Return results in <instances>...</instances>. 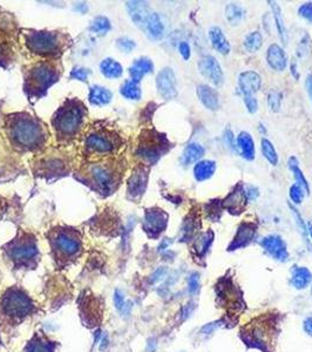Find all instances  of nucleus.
<instances>
[{"instance_id": "dca6fc26", "label": "nucleus", "mask_w": 312, "mask_h": 352, "mask_svg": "<svg viewBox=\"0 0 312 352\" xmlns=\"http://www.w3.org/2000/svg\"><path fill=\"white\" fill-rule=\"evenodd\" d=\"M38 254L36 243L31 240H24L13 245L11 249V257L19 263L31 261Z\"/></svg>"}, {"instance_id": "4be33fe9", "label": "nucleus", "mask_w": 312, "mask_h": 352, "mask_svg": "<svg viewBox=\"0 0 312 352\" xmlns=\"http://www.w3.org/2000/svg\"><path fill=\"white\" fill-rule=\"evenodd\" d=\"M197 97L205 108L210 109V111H216L218 108V93L208 85H200L197 87Z\"/></svg>"}, {"instance_id": "79ce46f5", "label": "nucleus", "mask_w": 312, "mask_h": 352, "mask_svg": "<svg viewBox=\"0 0 312 352\" xmlns=\"http://www.w3.org/2000/svg\"><path fill=\"white\" fill-rule=\"evenodd\" d=\"M26 352H52V347H51L50 344L36 340L30 343L26 348Z\"/></svg>"}, {"instance_id": "9d476101", "label": "nucleus", "mask_w": 312, "mask_h": 352, "mask_svg": "<svg viewBox=\"0 0 312 352\" xmlns=\"http://www.w3.org/2000/svg\"><path fill=\"white\" fill-rule=\"evenodd\" d=\"M260 245L276 261L286 262L287 258H289V252H287L285 242L278 235L265 236L260 241Z\"/></svg>"}, {"instance_id": "393cba45", "label": "nucleus", "mask_w": 312, "mask_h": 352, "mask_svg": "<svg viewBox=\"0 0 312 352\" xmlns=\"http://www.w3.org/2000/svg\"><path fill=\"white\" fill-rule=\"evenodd\" d=\"M312 283V273L305 266H297L292 270L291 284L298 290L307 288Z\"/></svg>"}, {"instance_id": "a878e982", "label": "nucleus", "mask_w": 312, "mask_h": 352, "mask_svg": "<svg viewBox=\"0 0 312 352\" xmlns=\"http://www.w3.org/2000/svg\"><path fill=\"white\" fill-rule=\"evenodd\" d=\"M236 142H237V147L243 158L245 160H252L255 158V143H253V140L249 133H239Z\"/></svg>"}, {"instance_id": "37998d69", "label": "nucleus", "mask_w": 312, "mask_h": 352, "mask_svg": "<svg viewBox=\"0 0 312 352\" xmlns=\"http://www.w3.org/2000/svg\"><path fill=\"white\" fill-rule=\"evenodd\" d=\"M304 190L301 189V187L298 186V184H293V186H291L290 188V199L292 201L293 203L299 204L301 202V200H303L304 197Z\"/></svg>"}, {"instance_id": "e433bc0d", "label": "nucleus", "mask_w": 312, "mask_h": 352, "mask_svg": "<svg viewBox=\"0 0 312 352\" xmlns=\"http://www.w3.org/2000/svg\"><path fill=\"white\" fill-rule=\"evenodd\" d=\"M262 153L267 161H269L271 165L276 166L278 163V155H277V152L275 149V147L269 140L263 139L262 140Z\"/></svg>"}, {"instance_id": "c85d7f7f", "label": "nucleus", "mask_w": 312, "mask_h": 352, "mask_svg": "<svg viewBox=\"0 0 312 352\" xmlns=\"http://www.w3.org/2000/svg\"><path fill=\"white\" fill-rule=\"evenodd\" d=\"M112 100V93L107 88L101 86H93L89 91V101L92 105L104 106Z\"/></svg>"}, {"instance_id": "9b49d317", "label": "nucleus", "mask_w": 312, "mask_h": 352, "mask_svg": "<svg viewBox=\"0 0 312 352\" xmlns=\"http://www.w3.org/2000/svg\"><path fill=\"white\" fill-rule=\"evenodd\" d=\"M156 87L160 95L167 100L176 97V78L171 68H163L156 78Z\"/></svg>"}, {"instance_id": "f8f14e48", "label": "nucleus", "mask_w": 312, "mask_h": 352, "mask_svg": "<svg viewBox=\"0 0 312 352\" xmlns=\"http://www.w3.org/2000/svg\"><path fill=\"white\" fill-rule=\"evenodd\" d=\"M86 146L88 149L99 153H108L114 149V140L111 135L104 132H94L86 139Z\"/></svg>"}, {"instance_id": "412c9836", "label": "nucleus", "mask_w": 312, "mask_h": 352, "mask_svg": "<svg viewBox=\"0 0 312 352\" xmlns=\"http://www.w3.org/2000/svg\"><path fill=\"white\" fill-rule=\"evenodd\" d=\"M147 36L153 40H160L164 36V25L161 17L155 12H152L147 19V22L143 26Z\"/></svg>"}, {"instance_id": "ddd939ff", "label": "nucleus", "mask_w": 312, "mask_h": 352, "mask_svg": "<svg viewBox=\"0 0 312 352\" xmlns=\"http://www.w3.org/2000/svg\"><path fill=\"white\" fill-rule=\"evenodd\" d=\"M148 182V170L145 167H138L134 170L128 181V194L130 197L136 199L145 193Z\"/></svg>"}, {"instance_id": "cd10ccee", "label": "nucleus", "mask_w": 312, "mask_h": 352, "mask_svg": "<svg viewBox=\"0 0 312 352\" xmlns=\"http://www.w3.org/2000/svg\"><path fill=\"white\" fill-rule=\"evenodd\" d=\"M204 155V148L198 143H189L184 149L182 154V163L184 166L191 165V163L196 162Z\"/></svg>"}, {"instance_id": "f3484780", "label": "nucleus", "mask_w": 312, "mask_h": 352, "mask_svg": "<svg viewBox=\"0 0 312 352\" xmlns=\"http://www.w3.org/2000/svg\"><path fill=\"white\" fill-rule=\"evenodd\" d=\"M245 191L242 186H237L230 194L228 195L227 199L223 201V207L231 214H239L244 210L246 206Z\"/></svg>"}, {"instance_id": "b1692460", "label": "nucleus", "mask_w": 312, "mask_h": 352, "mask_svg": "<svg viewBox=\"0 0 312 352\" xmlns=\"http://www.w3.org/2000/svg\"><path fill=\"white\" fill-rule=\"evenodd\" d=\"M209 38H210L211 45L214 49L221 54H228L230 52V44L224 37L222 30L219 27H211L209 31Z\"/></svg>"}, {"instance_id": "72a5a7b5", "label": "nucleus", "mask_w": 312, "mask_h": 352, "mask_svg": "<svg viewBox=\"0 0 312 352\" xmlns=\"http://www.w3.org/2000/svg\"><path fill=\"white\" fill-rule=\"evenodd\" d=\"M289 167H290V169L292 170L293 176H294V179H296V183L298 184V186L301 187V189H303L304 191H306L307 194L310 193L308 183H307L306 179H305V176L303 175V172H301V170L298 168V161H297L296 158H291L289 160Z\"/></svg>"}, {"instance_id": "680f3d73", "label": "nucleus", "mask_w": 312, "mask_h": 352, "mask_svg": "<svg viewBox=\"0 0 312 352\" xmlns=\"http://www.w3.org/2000/svg\"><path fill=\"white\" fill-rule=\"evenodd\" d=\"M306 88H307L308 95H310L311 101H312V74H310L306 78Z\"/></svg>"}, {"instance_id": "2eb2a0df", "label": "nucleus", "mask_w": 312, "mask_h": 352, "mask_svg": "<svg viewBox=\"0 0 312 352\" xmlns=\"http://www.w3.org/2000/svg\"><path fill=\"white\" fill-rule=\"evenodd\" d=\"M256 236V225L252 223H242L237 229L234 240L229 245L228 250H237L244 248L253 241Z\"/></svg>"}, {"instance_id": "0e129e2a", "label": "nucleus", "mask_w": 312, "mask_h": 352, "mask_svg": "<svg viewBox=\"0 0 312 352\" xmlns=\"http://www.w3.org/2000/svg\"><path fill=\"white\" fill-rule=\"evenodd\" d=\"M94 344H97L98 343V340H99V337H100V330H98L97 332L94 333Z\"/></svg>"}, {"instance_id": "5fc2aeb1", "label": "nucleus", "mask_w": 312, "mask_h": 352, "mask_svg": "<svg viewBox=\"0 0 312 352\" xmlns=\"http://www.w3.org/2000/svg\"><path fill=\"white\" fill-rule=\"evenodd\" d=\"M245 191V196H246V199L248 200H256L257 197H258V189H257L256 187H252V186H249V187H246V189L244 190Z\"/></svg>"}, {"instance_id": "09e8293b", "label": "nucleus", "mask_w": 312, "mask_h": 352, "mask_svg": "<svg viewBox=\"0 0 312 352\" xmlns=\"http://www.w3.org/2000/svg\"><path fill=\"white\" fill-rule=\"evenodd\" d=\"M9 53H10L9 44L4 39V37L0 34V64L4 63L5 60H8Z\"/></svg>"}, {"instance_id": "4468645a", "label": "nucleus", "mask_w": 312, "mask_h": 352, "mask_svg": "<svg viewBox=\"0 0 312 352\" xmlns=\"http://www.w3.org/2000/svg\"><path fill=\"white\" fill-rule=\"evenodd\" d=\"M56 247L59 251L63 252L64 255L72 256L75 255L80 250L81 243L79 238L74 234L68 231H61L56 236Z\"/></svg>"}, {"instance_id": "bf43d9fd", "label": "nucleus", "mask_w": 312, "mask_h": 352, "mask_svg": "<svg viewBox=\"0 0 312 352\" xmlns=\"http://www.w3.org/2000/svg\"><path fill=\"white\" fill-rule=\"evenodd\" d=\"M109 345V338H108V333H105L104 337L101 338V343H100V350H106L107 346Z\"/></svg>"}, {"instance_id": "7ed1b4c3", "label": "nucleus", "mask_w": 312, "mask_h": 352, "mask_svg": "<svg viewBox=\"0 0 312 352\" xmlns=\"http://www.w3.org/2000/svg\"><path fill=\"white\" fill-rule=\"evenodd\" d=\"M58 71L53 64L41 63L31 68L25 80V91L31 98H39L56 83Z\"/></svg>"}, {"instance_id": "6e6552de", "label": "nucleus", "mask_w": 312, "mask_h": 352, "mask_svg": "<svg viewBox=\"0 0 312 352\" xmlns=\"http://www.w3.org/2000/svg\"><path fill=\"white\" fill-rule=\"evenodd\" d=\"M89 176L93 181L95 188H98L100 193H111L114 184V174L104 165H94L89 169Z\"/></svg>"}, {"instance_id": "0eeeda50", "label": "nucleus", "mask_w": 312, "mask_h": 352, "mask_svg": "<svg viewBox=\"0 0 312 352\" xmlns=\"http://www.w3.org/2000/svg\"><path fill=\"white\" fill-rule=\"evenodd\" d=\"M168 224V215L163 210L149 209L146 211L145 218H143V229L152 237L160 235Z\"/></svg>"}, {"instance_id": "c9c22d12", "label": "nucleus", "mask_w": 312, "mask_h": 352, "mask_svg": "<svg viewBox=\"0 0 312 352\" xmlns=\"http://www.w3.org/2000/svg\"><path fill=\"white\" fill-rule=\"evenodd\" d=\"M121 94L130 100H139L141 98V90L138 84L134 83L133 80H128L122 85Z\"/></svg>"}, {"instance_id": "f704fd0d", "label": "nucleus", "mask_w": 312, "mask_h": 352, "mask_svg": "<svg viewBox=\"0 0 312 352\" xmlns=\"http://www.w3.org/2000/svg\"><path fill=\"white\" fill-rule=\"evenodd\" d=\"M262 44H263V39H262V36H260V33L258 31H253V32H251L245 37L244 49L248 51V52L253 53L260 49Z\"/></svg>"}, {"instance_id": "3c124183", "label": "nucleus", "mask_w": 312, "mask_h": 352, "mask_svg": "<svg viewBox=\"0 0 312 352\" xmlns=\"http://www.w3.org/2000/svg\"><path fill=\"white\" fill-rule=\"evenodd\" d=\"M244 104L250 113H255L258 109V101L252 95H244Z\"/></svg>"}, {"instance_id": "f03ea898", "label": "nucleus", "mask_w": 312, "mask_h": 352, "mask_svg": "<svg viewBox=\"0 0 312 352\" xmlns=\"http://www.w3.org/2000/svg\"><path fill=\"white\" fill-rule=\"evenodd\" d=\"M85 106L77 100L65 104L53 118V126L59 136H73L84 120Z\"/></svg>"}, {"instance_id": "49530a36", "label": "nucleus", "mask_w": 312, "mask_h": 352, "mask_svg": "<svg viewBox=\"0 0 312 352\" xmlns=\"http://www.w3.org/2000/svg\"><path fill=\"white\" fill-rule=\"evenodd\" d=\"M298 13H299L301 18L307 20L308 23H312V3H306V4L301 5L298 10Z\"/></svg>"}, {"instance_id": "58836bf2", "label": "nucleus", "mask_w": 312, "mask_h": 352, "mask_svg": "<svg viewBox=\"0 0 312 352\" xmlns=\"http://www.w3.org/2000/svg\"><path fill=\"white\" fill-rule=\"evenodd\" d=\"M267 105L272 112H278L282 105V94L278 91H270L267 94Z\"/></svg>"}, {"instance_id": "8fccbe9b", "label": "nucleus", "mask_w": 312, "mask_h": 352, "mask_svg": "<svg viewBox=\"0 0 312 352\" xmlns=\"http://www.w3.org/2000/svg\"><path fill=\"white\" fill-rule=\"evenodd\" d=\"M71 77L74 78V79H77V80L86 81L88 78V71L85 70V68H81V67L74 68V70L71 72Z\"/></svg>"}, {"instance_id": "4c0bfd02", "label": "nucleus", "mask_w": 312, "mask_h": 352, "mask_svg": "<svg viewBox=\"0 0 312 352\" xmlns=\"http://www.w3.org/2000/svg\"><path fill=\"white\" fill-rule=\"evenodd\" d=\"M109 30H111V23L106 17H98L93 20L91 25V31H93L94 33L105 34Z\"/></svg>"}, {"instance_id": "1a4fd4ad", "label": "nucleus", "mask_w": 312, "mask_h": 352, "mask_svg": "<svg viewBox=\"0 0 312 352\" xmlns=\"http://www.w3.org/2000/svg\"><path fill=\"white\" fill-rule=\"evenodd\" d=\"M198 71L203 75L205 79H208L215 86H221L224 80L222 68L219 66L218 61L211 56H205L198 60Z\"/></svg>"}, {"instance_id": "5701e85b", "label": "nucleus", "mask_w": 312, "mask_h": 352, "mask_svg": "<svg viewBox=\"0 0 312 352\" xmlns=\"http://www.w3.org/2000/svg\"><path fill=\"white\" fill-rule=\"evenodd\" d=\"M154 70V65L152 60L148 58H140L134 61L133 66L129 68V74L132 77V80L134 83L139 84L140 80L142 79L143 75L152 73Z\"/></svg>"}, {"instance_id": "de8ad7c7", "label": "nucleus", "mask_w": 312, "mask_h": 352, "mask_svg": "<svg viewBox=\"0 0 312 352\" xmlns=\"http://www.w3.org/2000/svg\"><path fill=\"white\" fill-rule=\"evenodd\" d=\"M118 47L121 51H125V52H130L135 47V43L129 38H120L118 40Z\"/></svg>"}, {"instance_id": "6e6d98bb", "label": "nucleus", "mask_w": 312, "mask_h": 352, "mask_svg": "<svg viewBox=\"0 0 312 352\" xmlns=\"http://www.w3.org/2000/svg\"><path fill=\"white\" fill-rule=\"evenodd\" d=\"M303 327H304V331L308 334V336H312V316L305 318L303 323Z\"/></svg>"}, {"instance_id": "6ab92c4d", "label": "nucleus", "mask_w": 312, "mask_h": 352, "mask_svg": "<svg viewBox=\"0 0 312 352\" xmlns=\"http://www.w3.org/2000/svg\"><path fill=\"white\" fill-rule=\"evenodd\" d=\"M260 84H262V80H260L259 74L253 71L243 72L238 77L239 90L244 95H252L258 92Z\"/></svg>"}, {"instance_id": "423d86ee", "label": "nucleus", "mask_w": 312, "mask_h": 352, "mask_svg": "<svg viewBox=\"0 0 312 352\" xmlns=\"http://www.w3.org/2000/svg\"><path fill=\"white\" fill-rule=\"evenodd\" d=\"M166 146L167 141L162 135L149 133V135L145 138L143 142L139 146L138 155L141 156L147 162L154 163L162 155L163 149Z\"/></svg>"}, {"instance_id": "f257e3e1", "label": "nucleus", "mask_w": 312, "mask_h": 352, "mask_svg": "<svg viewBox=\"0 0 312 352\" xmlns=\"http://www.w3.org/2000/svg\"><path fill=\"white\" fill-rule=\"evenodd\" d=\"M10 138L16 146L34 149L45 141V129L37 119L27 114H18L10 119Z\"/></svg>"}, {"instance_id": "a19ab883", "label": "nucleus", "mask_w": 312, "mask_h": 352, "mask_svg": "<svg viewBox=\"0 0 312 352\" xmlns=\"http://www.w3.org/2000/svg\"><path fill=\"white\" fill-rule=\"evenodd\" d=\"M200 290V273L194 271L188 276V292L195 295Z\"/></svg>"}, {"instance_id": "aec40b11", "label": "nucleus", "mask_w": 312, "mask_h": 352, "mask_svg": "<svg viewBox=\"0 0 312 352\" xmlns=\"http://www.w3.org/2000/svg\"><path fill=\"white\" fill-rule=\"evenodd\" d=\"M266 60L269 66L272 68V70L282 72L285 70L287 60H286V54L284 52L283 49L276 44H273L267 49L266 53Z\"/></svg>"}, {"instance_id": "bb28decb", "label": "nucleus", "mask_w": 312, "mask_h": 352, "mask_svg": "<svg viewBox=\"0 0 312 352\" xmlns=\"http://www.w3.org/2000/svg\"><path fill=\"white\" fill-rule=\"evenodd\" d=\"M216 170V163L214 161H210V160H203V161H200L196 163L194 168V175L195 179H196L198 182H202V181H205L214 175Z\"/></svg>"}, {"instance_id": "ea45409f", "label": "nucleus", "mask_w": 312, "mask_h": 352, "mask_svg": "<svg viewBox=\"0 0 312 352\" xmlns=\"http://www.w3.org/2000/svg\"><path fill=\"white\" fill-rule=\"evenodd\" d=\"M195 228H196V225H195V220L193 217H188L184 220L182 230H181L182 231V241H188L193 236Z\"/></svg>"}, {"instance_id": "20e7f679", "label": "nucleus", "mask_w": 312, "mask_h": 352, "mask_svg": "<svg viewBox=\"0 0 312 352\" xmlns=\"http://www.w3.org/2000/svg\"><path fill=\"white\" fill-rule=\"evenodd\" d=\"M26 42L32 52L41 54V56H56L60 52L61 49L59 37L56 33L46 32V31L29 33L26 36Z\"/></svg>"}, {"instance_id": "603ef678", "label": "nucleus", "mask_w": 312, "mask_h": 352, "mask_svg": "<svg viewBox=\"0 0 312 352\" xmlns=\"http://www.w3.org/2000/svg\"><path fill=\"white\" fill-rule=\"evenodd\" d=\"M178 51H180V54L183 57V59H184V60L189 59L190 54H191L189 44L186 43V42L180 43V45H178Z\"/></svg>"}, {"instance_id": "e2e57ef3", "label": "nucleus", "mask_w": 312, "mask_h": 352, "mask_svg": "<svg viewBox=\"0 0 312 352\" xmlns=\"http://www.w3.org/2000/svg\"><path fill=\"white\" fill-rule=\"evenodd\" d=\"M296 66H297V64H296V63L291 64V71H292V75H293V77L296 78V79H298V73H297V68H296Z\"/></svg>"}, {"instance_id": "7c9ffc66", "label": "nucleus", "mask_w": 312, "mask_h": 352, "mask_svg": "<svg viewBox=\"0 0 312 352\" xmlns=\"http://www.w3.org/2000/svg\"><path fill=\"white\" fill-rule=\"evenodd\" d=\"M100 70L105 77L109 78V79H115V78L121 77L123 71L121 65L113 59H105L102 61L100 65Z\"/></svg>"}, {"instance_id": "c756f323", "label": "nucleus", "mask_w": 312, "mask_h": 352, "mask_svg": "<svg viewBox=\"0 0 312 352\" xmlns=\"http://www.w3.org/2000/svg\"><path fill=\"white\" fill-rule=\"evenodd\" d=\"M212 241H214V232L211 230L205 231L203 234H201L200 236L195 240V243H194V249L195 251H196V254L198 256H204L207 254L209 248H210V245L212 243Z\"/></svg>"}, {"instance_id": "39448f33", "label": "nucleus", "mask_w": 312, "mask_h": 352, "mask_svg": "<svg viewBox=\"0 0 312 352\" xmlns=\"http://www.w3.org/2000/svg\"><path fill=\"white\" fill-rule=\"evenodd\" d=\"M3 307L11 316H26L33 305L25 293L19 290H10L3 299Z\"/></svg>"}, {"instance_id": "338daca9", "label": "nucleus", "mask_w": 312, "mask_h": 352, "mask_svg": "<svg viewBox=\"0 0 312 352\" xmlns=\"http://www.w3.org/2000/svg\"><path fill=\"white\" fill-rule=\"evenodd\" d=\"M311 295H312V285H311Z\"/></svg>"}, {"instance_id": "a18cd8bd", "label": "nucleus", "mask_w": 312, "mask_h": 352, "mask_svg": "<svg viewBox=\"0 0 312 352\" xmlns=\"http://www.w3.org/2000/svg\"><path fill=\"white\" fill-rule=\"evenodd\" d=\"M114 305L120 312H122L126 306L125 295H123V292L120 289H116L114 292Z\"/></svg>"}, {"instance_id": "4d7b16f0", "label": "nucleus", "mask_w": 312, "mask_h": 352, "mask_svg": "<svg viewBox=\"0 0 312 352\" xmlns=\"http://www.w3.org/2000/svg\"><path fill=\"white\" fill-rule=\"evenodd\" d=\"M225 141H227V145L230 147V148L234 149V146H235V136L232 135V133L230 131H227L225 132Z\"/></svg>"}, {"instance_id": "c03bdc74", "label": "nucleus", "mask_w": 312, "mask_h": 352, "mask_svg": "<svg viewBox=\"0 0 312 352\" xmlns=\"http://www.w3.org/2000/svg\"><path fill=\"white\" fill-rule=\"evenodd\" d=\"M167 273H168V269L166 268V266H161V268L156 269L155 271L152 273V276H150V278H149V282L152 283V284L159 283V282L162 281V279H164V277L167 276Z\"/></svg>"}, {"instance_id": "69168bd1", "label": "nucleus", "mask_w": 312, "mask_h": 352, "mask_svg": "<svg viewBox=\"0 0 312 352\" xmlns=\"http://www.w3.org/2000/svg\"><path fill=\"white\" fill-rule=\"evenodd\" d=\"M307 231H308V234H310V237L312 238V223L307 224Z\"/></svg>"}, {"instance_id": "a211bd4d", "label": "nucleus", "mask_w": 312, "mask_h": 352, "mask_svg": "<svg viewBox=\"0 0 312 352\" xmlns=\"http://www.w3.org/2000/svg\"><path fill=\"white\" fill-rule=\"evenodd\" d=\"M127 10H128L134 24L142 30L149 15L152 13L148 4L145 2H128L127 3Z\"/></svg>"}, {"instance_id": "473e14b6", "label": "nucleus", "mask_w": 312, "mask_h": 352, "mask_svg": "<svg viewBox=\"0 0 312 352\" xmlns=\"http://www.w3.org/2000/svg\"><path fill=\"white\" fill-rule=\"evenodd\" d=\"M270 5H271L272 12H273V18H275V24L277 27V31H278L280 40L284 44L287 43V34H286V30H285V25H284V20L282 18V11H280V8L278 6L277 3H269Z\"/></svg>"}, {"instance_id": "052dcab7", "label": "nucleus", "mask_w": 312, "mask_h": 352, "mask_svg": "<svg viewBox=\"0 0 312 352\" xmlns=\"http://www.w3.org/2000/svg\"><path fill=\"white\" fill-rule=\"evenodd\" d=\"M170 243H171V241L169 240V238H164V240H162V242H161V244L159 245V251L166 250V249L170 245Z\"/></svg>"}, {"instance_id": "864d4df0", "label": "nucleus", "mask_w": 312, "mask_h": 352, "mask_svg": "<svg viewBox=\"0 0 312 352\" xmlns=\"http://www.w3.org/2000/svg\"><path fill=\"white\" fill-rule=\"evenodd\" d=\"M219 326H221V324H219V322L207 324V325H204L203 327H202L201 332L203 333V334H211L212 332H215V331L217 330Z\"/></svg>"}, {"instance_id": "13d9d810", "label": "nucleus", "mask_w": 312, "mask_h": 352, "mask_svg": "<svg viewBox=\"0 0 312 352\" xmlns=\"http://www.w3.org/2000/svg\"><path fill=\"white\" fill-rule=\"evenodd\" d=\"M156 339L155 338H150L147 345V352H155L156 350Z\"/></svg>"}, {"instance_id": "2f4dec72", "label": "nucleus", "mask_w": 312, "mask_h": 352, "mask_svg": "<svg viewBox=\"0 0 312 352\" xmlns=\"http://www.w3.org/2000/svg\"><path fill=\"white\" fill-rule=\"evenodd\" d=\"M245 11L242 6L237 4H229L225 8V18L231 25H238L244 19Z\"/></svg>"}]
</instances>
